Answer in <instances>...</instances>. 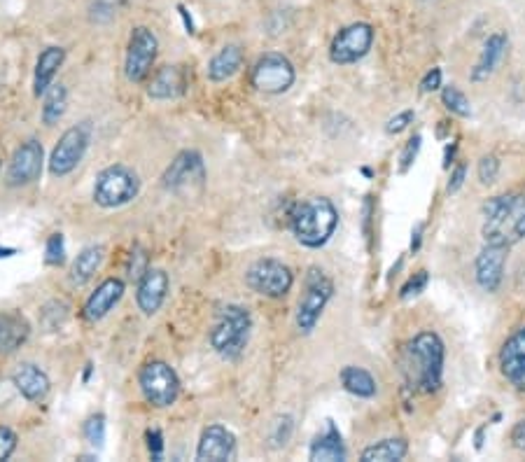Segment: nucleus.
Returning a JSON list of instances; mask_svg holds the SVG:
<instances>
[{
    "label": "nucleus",
    "mask_w": 525,
    "mask_h": 462,
    "mask_svg": "<svg viewBox=\"0 0 525 462\" xmlns=\"http://www.w3.org/2000/svg\"><path fill=\"white\" fill-rule=\"evenodd\" d=\"M423 231H425V222H418L416 227L411 229V252L416 255L420 250V245H423Z\"/></svg>",
    "instance_id": "obj_44"
},
{
    "label": "nucleus",
    "mask_w": 525,
    "mask_h": 462,
    "mask_svg": "<svg viewBox=\"0 0 525 462\" xmlns=\"http://www.w3.org/2000/svg\"><path fill=\"white\" fill-rule=\"evenodd\" d=\"M185 87V73L178 66H166L154 73L150 87H147V96L154 98V101H168V98H178L180 94H185Z\"/></svg>",
    "instance_id": "obj_23"
},
{
    "label": "nucleus",
    "mask_w": 525,
    "mask_h": 462,
    "mask_svg": "<svg viewBox=\"0 0 525 462\" xmlns=\"http://www.w3.org/2000/svg\"><path fill=\"white\" fill-rule=\"evenodd\" d=\"M245 283H248L252 292L262 294V297L280 299L292 290L294 273L290 266L278 262V259L264 257L250 264V269L245 271Z\"/></svg>",
    "instance_id": "obj_7"
},
{
    "label": "nucleus",
    "mask_w": 525,
    "mask_h": 462,
    "mask_svg": "<svg viewBox=\"0 0 525 462\" xmlns=\"http://www.w3.org/2000/svg\"><path fill=\"white\" fill-rule=\"evenodd\" d=\"M483 243L514 248L525 238V192L497 194L481 206Z\"/></svg>",
    "instance_id": "obj_2"
},
{
    "label": "nucleus",
    "mask_w": 525,
    "mask_h": 462,
    "mask_svg": "<svg viewBox=\"0 0 525 462\" xmlns=\"http://www.w3.org/2000/svg\"><path fill=\"white\" fill-rule=\"evenodd\" d=\"M507 259H509V248L490 245V243L481 245L479 255L474 259V278H476V285H479L483 292L493 294L500 290L504 280V269H507Z\"/></svg>",
    "instance_id": "obj_13"
},
{
    "label": "nucleus",
    "mask_w": 525,
    "mask_h": 462,
    "mask_svg": "<svg viewBox=\"0 0 525 462\" xmlns=\"http://www.w3.org/2000/svg\"><path fill=\"white\" fill-rule=\"evenodd\" d=\"M500 159L495 157V154H483V157L479 159V166H476V175H479V182L483 187L493 185V182H497V178H500Z\"/></svg>",
    "instance_id": "obj_32"
},
{
    "label": "nucleus",
    "mask_w": 525,
    "mask_h": 462,
    "mask_svg": "<svg viewBox=\"0 0 525 462\" xmlns=\"http://www.w3.org/2000/svg\"><path fill=\"white\" fill-rule=\"evenodd\" d=\"M511 446L516 448V451H523L525 453V420H518V423L511 427Z\"/></svg>",
    "instance_id": "obj_42"
},
{
    "label": "nucleus",
    "mask_w": 525,
    "mask_h": 462,
    "mask_svg": "<svg viewBox=\"0 0 525 462\" xmlns=\"http://www.w3.org/2000/svg\"><path fill=\"white\" fill-rule=\"evenodd\" d=\"M446 346L432 329L418 332L406 343L402 355V374L406 388L420 395H434L444 383Z\"/></svg>",
    "instance_id": "obj_1"
},
{
    "label": "nucleus",
    "mask_w": 525,
    "mask_h": 462,
    "mask_svg": "<svg viewBox=\"0 0 525 462\" xmlns=\"http://www.w3.org/2000/svg\"><path fill=\"white\" fill-rule=\"evenodd\" d=\"M84 439H87L91 446H103V441H105V416L103 413H96V416H91L87 423H84Z\"/></svg>",
    "instance_id": "obj_36"
},
{
    "label": "nucleus",
    "mask_w": 525,
    "mask_h": 462,
    "mask_svg": "<svg viewBox=\"0 0 525 462\" xmlns=\"http://www.w3.org/2000/svg\"><path fill=\"white\" fill-rule=\"evenodd\" d=\"M147 446H150L152 458H161V451H164V441H161V432L159 430H150L147 432Z\"/></svg>",
    "instance_id": "obj_43"
},
{
    "label": "nucleus",
    "mask_w": 525,
    "mask_h": 462,
    "mask_svg": "<svg viewBox=\"0 0 525 462\" xmlns=\"http://www.w3.org/2000/svg\"><path fill=\"white\" fill-rule=\"evenodd\" d=\"M334 294V283L329 276L318 266H311L304 280V294H301L299 306H297V327L299 332L311 334L315 325L322 318V311L329 304Z\"/></svg>",
    "instance_id": "obj_5"
},
{
    "label": "nucleus",
    "mask_w": 525,
    "mask_h": 462,
    "mask_svg": "<svg viewBox=\"0 0 525 462\" xmlns=\"http://www.w3.org/2000/svg\"><path fill=\"white\" fill-rule=\"evenodd\" d=\"M234 453H236V437L227 430V427L210 425L203 430L199 439V448H196V458L222 462L234 458Z\"/></svg>",
    "instance_id": "obj_18"
},
{
    "label": "nucleus",
    "mask_w": 525,
    "mask_h": 462,
    "mask_svg": "<svg viewBox=\"0 0 525 462\" xmlns=\"http://www.w3.org/2000/svg\"><path fill=\"white\" fill-rule=\"evenodd\" d=\"M420 147H423V136L416 133V136H411L409 140L404 143V150L399 154V173H409L413 164H416L418 154H420Z\"/></svg>",
    "instance_id": "obj_34"
},
{
    "label": "nucleus",
    "mask_w": 525,
    "mask_h": 462,
    "mask_svg": "<svg viewBox=\"0 0 525 462\" xmlns=\"http://www.w3.org/2000/svg\"><path fill=\"white\" fill-rule=\"evenodd\" d=\"M252 327V318L248 308L229 304L217 313V322L210 332V346L215 353H220L227 360H234L243 353L245 343H248V334Z\"/></svg>",
    "instance_id": "obj_4"
},
{
    "label": "nucleus",
    "mask_w": 525,
    "mask_h": 462,
    "mask_svg": "<svg viewBox=\"0 0 525 462\" xmlns=\"http://www.w3.org/2000/svg\"><path fill=\"white\" fill-rule=\"evenodd\" d=\"M31 327L26 318L19 313H3L0 315V355H10L21 348V343L28 339Z\"/></svg>",
    "instance_id": "obj_25"
},
{
    "label": "nucleus",
    "mask_w": 525,
    "mask_h": 462,
    "mask_svg": "<svg viewBox=\"0 0 525 462\" xmlns=\"http://www.w3.org/2000/svg\"><path fill=\"white\" fill-rule=\"evenodd\" d=\"M292 432H294V420L292 416H280L276 423H273V430H271V441L273 446H285L287 441L292 439Z\"/></svg>",
    "instance_id": "obj_37"
},
{
    "label": "nucleus",
    "mask_w": 525,
    "mask_h": 462,
    "mask_svg": "<svg viewBox=\"0 0 525 462\" xmlns=\"http://www.w3.org/2000/svg\"><path fill=\"white\" fill-rule=\"evenodd\" d=\"M406 453H409V441L404 437H388V439H381L376 441V444H371L364 448L360 453V460L362 462H397V460H404Z\"/></svg>",
    "instance_id": "obj_27"
},
{
    "label": "nucleus",
    "mask_w": 525,
    "mask_h": 462,
    "mask_svg": "<svg viewBox=\"0 0 525 462\" xmlns=\"http://www.w3.org/2000/svg\"><path fill=\"white\" fill-rule=\"evenodd\" d=\"M68 110V89L63 84H52L45 91V103H42V122L47 126H54L61 122V117Z\"/></svg>",
    "instance_id": "obj_30"
},
{
    "label": "nucleus",
    "mask_w": 525,
    "mask_h": 462,
    "mask_svg": "<svg viewBox=\"0 0 525 462\" xmlns=\"http://www.w3.org/2000/svg\"><path fill=\"white\" fill-rule=\"evenodd\" d=\"M168 292V273L161 269H147L138 280L136 301L145 315H154L164 304Z\"/></svg>",
    "instance_id": "obj_19"
},
{
    "label": "nucleus",
    "mask_w": 525,
    "mask_h": 462,
    "mask_svg": "<svg viewBox=\"0 0 525 462\" xmlns=\"http://www.w3.org/2000/svg\"><path fill=\"white\" fill-rule=\"evenodd\" d=\"M458 140H453L451 145H446V150H444V168L448 171V168H451L455 164V152H458Z\"/></svg>",
    "instance_id": "obj_45"
},
{
    "label": "nucleus",
    "mask_w": 525,
    "mask_h": 462,
    "mask_svg": "<svg viewBox=\"0 0 525 462\" xmlns=\"http://www.w3.org/2000/svg\"><path fill=\"white\" fill-rule=\"evenodd\" d=\"M441 103H444V108L455 117L465 119L472 115V103H469L465 91L455 87V84H448V87L441 89Z\"/></svg>",
    "instance_id": "obj_31"
},
{
    "label": "nucleus",
    "mask_w": 525,
    "mask_h": 462,
    "mask_svg": "<svg viewBox=\"0 0 525 462\" xmlns=\"http://www.w3.org/2000/svg\"><path fill=\"white\" fill-rule=\"evenodd\" d=\"M427 285H430V271L420 269L402 285V290H399V299L406 301L411 297H418V294H423L427 290Z\"/></svg>",
    "instance_id": "obj_33"
},
{
    "label": "nucleus",
    "mask_w": 525,
    "mask_h": 462,
    "mask_svg": "<svg viewBox=\"0 0 525 462\" xmlns=\"http://www.w3.org/2000/svg\"><path fill=\"white\" fill-rule=\"evenodd\" d=\"M45 262L49 266H61L66 262V243H63V234H52L47 238Z\"/></svg>",
    "instance_id": "obj_35"
},
{
    "label": "nucleus",
    "mask_w": 525,
    "mask_h": 462,
    "mask_svg": "<svg viewBox=\"0 0 525 462\" xmlns=\"http://www.w3.org/2000/svg\"><path fill=\"white\" fill-rule=\"evenodd\" d=\"M500 371L509 385L518 392H525V327H518L500 348Z\"/></svg>",
    "instance_id": "obj_15"
},
{
    "label": "nucleus",
    "mask_w": 525,
    "mask_h": 462,
    "mask_svg": "<svg viewBox=\"0 0 525 462\" xmlns=\"http://www.w3.org/2000/svg\"><path fill=\"white\" fill-rule=\"evenodd\" d=\"M42 173V145L38 140H26L24 145L17 147L12 154L10 168H7V182L12 187L31 185L40 178Z\"/></svg>",
    "instance_id": "obj_16"
},
{
    "label": "nucleus",
    "mask_w": 525,
    "mask_h": 462,
    "mask_svg": "<svg viewBox=\"0 0 525 462\" xmlns=\"http://www.w3.org/2000/svg\"><path fill=\"white\" fill-rule=\"evenodd\" d=\"M122 294H124L122 280L119 278L103 280V283L96 287V292L87 299V304H84V318L91 322L105 318V315L112 311V306L122 299Z\"/></svg>",
    "instance_id": "obj_20"
},
{
    "label": "nucleus",
    "mask_w": 525,
    "mask_h": 462,
    "mask_svg": "<svg viewBox=\"0 0 525 462\" xmlns=\"http://www.w3.org/2000/svg\"><path fill=\"white\" fill-rule=\"evenodd\" d=\"M14 385H17V390L24 395L28 402L33 404H42L49 395V390H52V383H49L47 374L42 369L35 367V364H21V367L14 371L12 376Z\"/></svg>",
    "instance_id": "obj_21"
},
{
    "label": "nucleus",
    "mask_w": 525,
    "mask_h": 462,
    "mask_svg": "<svg viewBox=\"0 0 525 462\" xmlns=\"http://www.w3.org/2000/svg\"><path fill=\"white\" fill-rule=\"evenodd\" d=\"M91 129L89 122L77 124L73 129H68L56 143L52 157H49V171H52L54 178H63V175L73 173L77 164H80L84 152L89 147Z\"/></svg>",
    "instance_id": "obj_12"
},
{
    "label": "nucleus",
    "mask_w": 525,
    "mask_h": 462,
    "mask_svg": "<svg viewBox=\"0 0 525 462\" xmlns=\"http://www.w3.org/2000/svg\"><path fill=\"white\" fill-rule=\"evenodd\" d=\"M341 385L343 390L360 399H371L378 392L376 378L367 369L355 367V364H348V367L341 369Z\"/></svg>",
    "instance_id": "obj_28"
},
{
    "label": "nucleus",
    "mask_w": 525,
    "mask_h": 462,
    "mask_svg": "<svg viewBox=\"0 0 525 462\" xmlns=\"http://www.w3.org/2000/svg\"><path fill=\"white\" fill-rule=\"evenodd\" d=\"M164 187L168 192H182V189L201 185L206 180V168H203V159L199 152L185 150L171 161V166L164 173Z\"/></svg>",
    "instance_id": "obj_14"
},
{
    "label": "nucleus",
    "mask_w": 525,
    "mask_h": 462,
    "mask_svg": "<svg viewBox=\"0 0 525 462\" xmlns=\"http://www.w3.org/2000/svg\"><path fill=\"white\" fill-rule=\"evenodd\" d=\"M488 425H481L479 430H476V451H481L483 448V432H486Z\"/></svg>",
    "instance_id": "obj_46"
},
{
    "label": "nucleus",
    "mask_w": 525,
    "mask_h": 462,
    "mask_svg": "<svg viewBox=\"0 0 525 462\" xmlns=\"http://www.w3.org/2000/svg\"><path fill=\"white\" fill-rule=\"evenodd\" d=\"M138 175L126 166H108L101 171L94 187V201L101 208H119L138 196Z\"/></svg>",
    "instance_id": "obj_6"
},
{
    "label": "nucleus",
    "mask_w": 525,
    "mask_h": 462,
    "mask_svg": "<svg viewBox=\"0 0 525 462\" xmlns=\"http://www.w3.org/2000/svg\"><path fill=\"white\" fill-rule=\"evenodd\" d=\"M448 171H451V175H448L446 192L448 194L460 192L462 185H465V180H467V164H465V161H455V164L448 168Z\"/></svg>",
    "instance_id": "obj_39"
},
{
    "label": "nucleus",
    "mask_w": 525,
    "mask_h": 462,
    "mask_svg": "<svg viewBox=\"0 0 525 462\" xmlns=\"http://www.w3.org/2000/svg\"><path fill=\"white\" fill-rule=\"evenodd\" d=\"M159 52V40L150 28L136 26L131 31L129 38V49H126V61H124V73L129 82H145L152 73L154 59Z\"/></svg>",
    "instance_id": "obj_11"
},
{
    "label": "nucleus",
    "mask_w": 525,
    "mask_h": 462,
    "mask_svg": "<svg viewBox=\"0 0 525 462\" xmlns=\"http://www.w3.org/2000/svg\"><path fill=\"white\" fill-rule=\"evenodd\" d=\"M339 227V210L327 196H311L294 203L290 210V229L304 248L318 250Z\"/></svg>",
    "instance_id": "obj_3"
},
{
    "label": "nucleus",
    "mask_w": 525,
    "mask_h": 462,
    "mask_svg": "<svg viewBox=\"0 0 525 462\" xmlns=\"http://www.w3.org/2000/svg\"><path fill=\"white\" fill-rule=\"evenodd\" d=\"M138 381L147 402L157 406V409H166V406H173L178 402L180 378L166 362L161 360L147 362L145 367L140 369Z\"/></svg>",
    "instance_id": "obj_8"
},
{
    "label": "nucleus",
    "mask_w": 525,
    "mask_h": 462,
    "mask_svg": "<svg viewBox=\"0 0 525 462\" xmlns=\"http://www.w3.org/2000/svg\"><path fill=\"white\" fill-rule=\"evenodd\" d=\"M17 448V434L10 427H0V460H7Z\"/></svg>",
    "instance_id": "obj_41"
},
{
    "label": "nucleus",
    "mask_w": 525,
    "mask_h": 462,
    "mask_svg": "<svg viewBox=\"0 0 525 462\" xmlns=\"http://www.w3.org/2000/svg\"><path fill=\"white\" fill-rule=\"evenodd\" d=\"M371 45H374V26L367 21H355L334 35L332 45H329V59L336 66H350V63L362 61L369 54Z\"/></svg>",
    "instance_id": "obj_10"
},
{
    "label": "nucleus",
    "mask_w": 525,
    "mask_h": 462,
    "mask_svg": "<svg viewBox=\"0 0 525 462\" xmlns=\"http://www.w3.org/2000/svg\"><path fill=\"white\" fill-rule=\"evenodd\" d=\"M63 61H66V49L63 47L42 49V54L38 56V63H35V77H33L35 96H45V91L52 87L54 75L59 73Z\"/></svg>",
    "instance_id": "obj_24"
},
{
    "label": "nucleus",
    "mask_w": 525,
    "mask_h": 462,
    "mask_svg": "<svg viewBox=\"0 0 525 462\" xmlns=\"http://www.w3.org/2000/svg\"><path fill=\"white\" fill-rule=\"evenodd\" d=\"M252 87L262 94H285V91L292 89L294 80H297V73H294L292 61L287 56L278 52H269L264 56H259V61L252 68Z\"/></svg>",
    "instance_id": "obj_9"
},
{
    "label": "nucleus",
    "mask_w": 525,
    "mask_h": 462,
    "mask_svg": "<svg viewBox=\"0 0 525 462\" xmlns=\"http://www.w3.org/2000/svg\"><path fill=\"white\" fill-rule=\"evenodd\" d=\"M413 119H416V112H413L411 108L397 112V115L390 117L388 124H385V133H388V136H399V133H404L406 129H409V126L413 124Z\"/></svg>",
    "instance_id": "obj_38"
},
{
    "label": "nucleus",
    "mask_w": 525,
    "mask_h": 462,
    "mask_svg": "<svg viewBox=\"0 0 525 462\" xmlns=\"http://www.w3.org/2000/svg\"><path fill=\"white\" fill-rule=\"evenodd\" d=\"M446 129H448V122H439V131H437V136H439V138H444V136H446Z\"/></svg>",
    "instance_id": "obj_47"
},
{
    "label": "nucleus",
    "mask_w": 525,
    "mask_h": 462,
    "mask_svg": "<svg viewBox=\"0 0 525 462\" xmlns=\"http://www.w3.org/2000/svg\"><path fill=\"white\" fill-rule=\"evenodd\" d=\"M243 66V49L238 45H227L217 52L208 63V77L213 82H227Z\"/></svg>",
    "instance_id": "obj_26"
},
{
    "label": "nucleus",
    "mask_w": 525,
    "mask_h": 462,
    "mask_svg": "<svg viewBox=\"0 0 525 462\" xmlns=\"http://www.w3.org/2000/svg\"><path fill=\"white\" fill-rule=\"evenodd\" d=\"M509 49V38L504 31H495L490 33L486 42H483V49L476 59L474 68L469 70V80L472 82H486L488 77L495 75V70L500 68V63L504 61Z\"/></svg>",
    "instance_id": "obj_17"
},
{
    "label": "nucleus",
    "mask_w": 525,
    "mask_h": 462,
    "mask_svg": "<svg viewBox=\"0 0 525 462\" xmlns=\"http://www.w3.org/2000/svg\"><path fill=\"white\" fill-rule=\"evenodd\" d=\"M441 80H444V73H441L439 66L430 68L425 73L423 80H420V91L423 94H432V91H439L441 89Z\"/></svg>",
    "instance_id": "obj_40"
},
{
    "label": "nucleus",
    "mask_w": 525,
    "mask_h": 462,
    "mask_svg": "<svg viewBox=\"0 0 525 462\" xmlns=\"http://www.w3.org/2000/svg\"><path fill=\"white\" fill-rule=\"evenodd\" d=\"M308 458L313 462H336V460H346V446H343L341 432L336 430V425L332 420H327L325 432H320L318 437L313 439L311 448H308Z\"/></svg>",
    "instance_id": "obj_22"
},
{
    "label": "nucleus",
    "mask_w": 525,
    "mask_h": 462,
    "mask_svg": "<svg viewBox=\"0 0 525 462\" xmlns=\"http://www.w3.org/2000/svg\"><path fill=\"white\" fill-rule=\"evenodd\" d=\"M103 262V248L101 245H89L84 248L80 255L75 257L73 269H70V280L73 285H84L94 278V273L98 271V266Z\"/></svg>",
    "instance_id": "obj_29"
}]
</instances>
